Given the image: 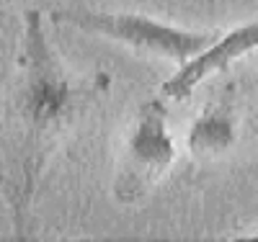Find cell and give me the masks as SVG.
Wrapping results in <instances>:
<instances>
[{"label":"cell","instance_id":"6da1fadb","mask_svg":"<svg viewBox=\"0 0 258 242\" xmlns=\"http://www.w3.org/2000/svg\"><path fill=\"white\" fill-rule=\"evenodd\" d=\"M109 91V75H78L62 62L39 11H26L21 52L0 106V191L18 237L52 155Z\"/></svg>","mask_w":258,"mask_h":242},{"label":"cell","instance_id":"7a4b0ae2","mask_svg":"<svg viewBox=\"0 0 258 242\" xmlns=\"http://www.w3.org/2000/svg\"><path fill=\"white\" fill-rule=\"evenodd\" d=\"M54 24L70 26L85 34H98L111 41L126 44L129 49L153 54L183 64L197 52L217 39L212 31H188L181 26H170L163 21L147 18L140 13H106V11H85V8H62L49 16Z\"/></svg>","mask_w":258,"mask_h":242},{"label":"cell","instance_id":"3957f363","mask_svg":"<svg viewBox=\"0 0 258 242\" xmlns=\"http://www.w3.org/2000/svg\"><path fill=\"white\" fill-rule=\"evenodd\" d=\"M176 160V147L165 126V108L160 101H147L129 134L116 181L114 196L121 204H135L153 191Z\"/></svg>","mask_w":258,"mask_h":242},{"label":"cell","instance_id":"277c9868","mask_svg":"<svg viewBox=\"0 0 258 242\" xmlns=\"http://www.w3.org/2000/svg\"><path fill=\"white\" fill-rule=\"evenodd\" d=\"M248 52H258V21L220 34L209 47H204L191 59L178 64V70L160 85V93L170 101H186L197 91L199 83L227 70L235 59H240Z\"/></svg>","mask_w":258,"mask_h":242},{"label":"cell","instance_id":"5b68a950","mask_svg":"<svg viewBox=\"0 0 258 242\" xmlns=\"http://www.w3.org/2000/svg\"><path fill=\"white\" fill-rule=\"evenodd\" d=\"M235 142V114L230 96L220 103L207 106V111L194 121L188 131V149L194 157L220 155Z\"/></svg>","mask_w":258,"mask_h":242},{"label":"cell","instance_id":"8992f818","mask_svg":"<svg viewBox=\"0 0 258 242\" xmlns=\"http://www.w3.org/2000/svg\"><path fill=\"white\" fill-rule=\"evenodd\" d=\"M250 237H253V239H258V232H255V234H250Z\"/></svg>","mask_w":258,"mask_h":242},{"label":"cell","instance_id":"52a82bcc","mask_svg":"<svg viewBox=\"0 0 258 242\" xmlns=\"http://www.w3.org/2000/svg\"><path fill=\"white\" fill-rule=\"evenodd\" d=\"M6 3H16V0H6Z\"/></svg>","mask_w":258,"mask_h":242}]
</instances>
